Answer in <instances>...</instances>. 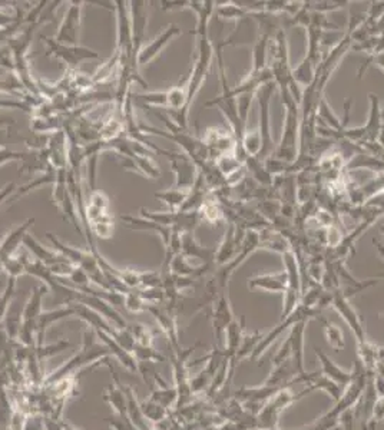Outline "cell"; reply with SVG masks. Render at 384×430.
Listing matches in <instances>:
<instances>
[{
	"label": "cell",
	"mask_w": 384,
	"mask_h": 430,
	"mask_svg": "<svg viewBox=\"0 0 384 430\" xmlns=\"http://www.w3.org/2000/svg\"><path fill=\"white\" fill-rule=\"evenodd\" d=\"M105 366L112 373V383L105 388L102 398L115 410V413L118 414L119 419L129 420L128 419V412H126V395H125V390H124V385L121 383L119 376L115 373V369H114V366L111 364L109 360L105 363Z\"/></svg>",
	"instance_id": "ffe728a7"
},
{
	"label": "cell",
	"mask_w": 384,
	"mask_h": 430,
	"mask_svg": "<svg viewBox=\"0 0 384 430\" xmlns=\"http://www.w3.org/2000/svg\"><path fill=\"white\" fill-rule=\"evenodd\" d=\"M122 222L125 224V227H128L129 229H136V231H154L157 232L161 240L164 243V247H167L169 244V240H171V235L174 232L172 228L169 227H164V225H160L151 220H147V218H142V217H133V215H122L121 217Z\"/></svg>",
	"instance_id": "f546056e"
},
{
	"label": "cell",
	"mask_w": 384,
	"mask_h": 430,
	"mask_svg": "<svg viewBox=\"0 0 384 430\" xmlns=\"http://www.w3.org/2000/svg\"><path fill=\"white\" fill-rule=\"evenodd\" d=\"M116 13V47L115 51L129 56L132 54V20H131V6L126 0H116L114 2Z\"/></svg>",
	"instance_id": "7c38bea8"
},
{
	"label": "cell",
	"mask_w": 384,
	"mask_h": 430,
	"mask_svg": "<svg viewBox=\"0 0 384 430\" xmlns=\"http://www.w3.org/2000/svg\"><path fill=\"white\" fill-rule=\"evenodd\" d=\"M118 158L122 160V167L125 171L143 175L150 179H155L161 177L160 165L154 161L152 155H139L136 153H132L129 155H124Z\"/></svg>",
	"instance_id": "44dd1931"
},
{
	"label": "cell",
	"mask_w": 384,
	"mask_h": 430,
	"mask_svg": "<svg viewBox=\"0 0 384 430\" xmlns=\"http://www.w3.org/2000/svg\"><path fill=\"white\" fill-rule=\"evenodd\" d=\"M201 141L207 147L212 162L224 154L235 153V138L231 129L222 126H211L204 132Z\"/></svg>",
	"instance_id": "4fadbf2b"
},
{
	"label": "cell",
	"mask_w": 384,
	"mask_h": 430,
	"mask_svg": "<svg viewBox=\"0 0 384 430\" xmlns=\"http://www.w3.org/2000/svg\"><path fill=\"white\" fill-rule=\"evenodd\" d=\"M308 320L299 321L290 327V336H288V342L292 346V363L297 373V376L304 374V338H306V328H307Z\"/></svg>",
	"instance_id": "7402d4cb"
},
{
	"label": "cell",
	"mask_w": 384,
	"mask_h": 430,
	"mask_svg": "<svg viewBox=\"0 0 384 430\" xmlns=\"http://www.w3.org/2000/svg\"><path fill=\"white\" fill-rule=\"evenodd\" d=\"M75 316L73 309L68 304L64 307H59L56 310H49V311H42V314L37 318L36 323V347H42L44 345V338L46 333L49 330V327L64 318Z\"/></svg>",
	"instance_id": "d4e9b609"
},
{
	"label": "cell",
	"mask_w": 384,
	"mask_h": 430,
	"mask_svg": "<svg viewBox=\"0 0 384 430\" xmlns=\"http://www.w3.org/2000/svg\"><path fill=\"white\" fill-rule=\"evenodd\" d=\"M171 171L175 175L174 188L189 191L198 177V168L184 153H172L168 158Z\"/></svg>",
	"instance_id": "2e32d148"
},
{
	"label": "cell",
	"mask_w": 384,
	"mask_h": 430,
	"mask_svg": "<svg viewBox=\"0 0 384 430\" xmlns=\"http://www.w3.org/2000/svg\"><path fill=\"white\" fill-rule=\"evenodd\" d=\"M28 263H29L28 256H25V254L22 257L20 256L19 257L13 256L12 258H9V260L2 263V270H5L9 277L18 278L22 274H26V265H28Z\"/></svg>",
	"instance_id": "681fc988"
},
{
	"label": "cell",
	"mask_w": 384,
	"mask_h": 430,
	"mask_svg": "<svg viewBox=\"0 0 384 430\" xmlns=\"http://www.w3.org/2000/svg\"><path fill=\"white\" fill-rule=\"evenodd\" d=\"M368 102H370V111H368V118L364 126L366 131V141L364 142H376L380 133L381 128V107H380V100L377 95L368 93Z\"/></svg>",
	"instance_id": "e575fe53"
},
{
	"label": "cell",
	"mask_w": 384,
	"mask_h": 430,
	"mask_svg": "<svg viewBox=\"0 0 384 430\" xmlns=\"http://www.w3.org/2000/svg\"><path fill=\"white\" fill-rule=\"evenodd\" d=\"M373 419L376 420H383L384 419V398H378L376 405H374V409H373Z\"/></svg>",
	"instance_id": "680465c9"
},
{
	"label": "cell",
	"mask_w": 384,
	"mask_h": 430,
	"mask_svg": "<svg viewBox=\"0 0 384 430\" xmlns=\"http://www.w3.org/2000/svg\"><path fill=\"white\" fill-rule=\"evenodd\" d=\"M49 293V289H47L46 284H40L32 290L30 297L28 299L23 311H22V323L25 324H35L37 323L39 316L42 314V304H43V299L44 296Z\"/></svg>",
	"instance_id": "4dcf8cb0"
},
{
	"label": "cell",
	"mask_w": 384,
	"mask_h": 430,
	"mask_svg": "<svg viewBox=\"0 0 384 430\" xmlns=\"http://www.w3.org/2000/svg\"><path fill=\"white\" fill-rule=\"evenodd\" d=\"M23 246L35 256V258L42 263L43 265H46L49 270H52L54 267H56L58 264L66 261L68 258L64 257L62 254H59L55 250H49L46 249L44 246H42L35 237H32L30 234H28L23 240Z\"/></svg>",
	"instance_id": "f1b7e54d"
},
{
	"label": "cell",
	"mask_w": 384,
	"mask_h": 430,
	"mask_svg": "<svg viewBox=\"0 0 384 430\" xmlns=\"http://www.w3.org/2000/svg\"><path fill=\"white\" fill-rule=\"evenodd\" d=\"M257 97V92H246L241 93L236 97V107H238V115L241 122L247 126V121L250 117V111H251V105L254 102V98Z\"/></svg>",
	"instance_id": "f907efd6"
},
{
	"label": "cell",
	"mask_w": 384,
	"mask_h": 430,
	"mask_svg": "<svg viewBox=\"0 0 384 430\" xmlns=\"http://www.w3.org/2000/svg\"><path fill=\"white\" fill-rule=\"evenodd\" d=\"M114 228H115V222L109 213L105 214L104 217H101L100 220H96L89 224L90 234L101 238V240H109V238H112Z\"/></svg>",
	"instance_id": "ee69618b"
},
{
	"label": "cell",
	"mask_w": 384,
	"mask_h": 430,
	"mask_svg": "<svg viewBox=\"0 0 384 430\" xmlns=\"http://www.w3.org/2000/svg\"><path fill=\"white\" fill-rule=\"evenodd\" d=\"M150 386H151V398L150 399L160 403L165 409L176 406L178 392H176L175 388H169L167 385V381L162 377L158 378L157 381H154V383H151Z\"/></svg>",
	"instance_id": "8d00e7d4"
},
{
	"label": "cell",
	"mask_w": 384,
	"mask_h": 430,
	"mask_svg": "<svg viewBox=\"0 0 384 430\" xmlns=\"http://www.w3.org/2000/svg\"><path fill=\"white\" fill-rule=\"evenodd\" d=\"M373 246L376 247V250H377V253H378V256L381 257V260L384 261V244H381L378 240H376V238H373Z\"/></svg>",
	"instance_id": "91938a15"
},
{
	"label": "cell",
	"mask_w": 384,
	"mask_h": 430,
	"mask_svg": "<svg viewBox=\"0 0 384 430\" xmlns=\"http://www.w3.org/2000/svg\"><path fill=\"white\" fill-rule=\"evenodd\" d=\"M126 328L132 333L136 345L152 346L155 331L151 327H148L145 324H140V323H131L126 326Z\"/></svg>",
	"instance_id": "f6af8a7d"
},
{
	"label": "cell",
	"mask_w": 384,
	"mask_h": 430,
	"mask_svg": "<svg viewBox=\"0 0 384 430\" xmlns=\"http://www.w3.org/2000/svg\"><path fill=\"white\" fill-rule=\"evenodd\" d=\"M188 194H189V191L171 188V189H165V191H160V193H155L154 197L157 200L162 201L165 205H168L169 211L178 213V211H181L182 205L185 204V201L188 198Z\"/></svg>",
	"instance_id": "74e56055"
},
{
	"label": "cell",
	"mask_w": 384,
	"mask_h": 430,
	"mask_svg": "<svg viewBox=\"0 0 384 430\" xmlns=\"http://www.w3.org/2000/svg\"><path fill=\"white\" fill-rule=\"evenodd\" d=\"M248 287L253 290H265L270 293H281L287 292V274L285 271L280 273H268V274H258L247 280Z\"/></svg>",
	"instance_id": "cb8c5ba5"
},
{
	"label": "cell",
	"mask_w": 384,
	"mask_h": 430,
	"mask_svg": "<svg viewBox=\"0 0 384 430\" xmlns=\"http://www.w3.org/2000/svg\"><path fill=\"white\" fill-rule=\"evenodd\" d=\"M331 306L335 309L343 320L347 323V326L350 327V330L353 331V334L356 336L357 345H363L367 342V336H366V328L364 324L360 318V316L357 314L356 309L350 304V300H347L340 292H335L332 296V303Z\"/></svg>",
	"instance_id": "e0dca14e"
},
{
	"label": "cell",
	"mask_w": 384,
	"mask_h": 430,
	"mask_svg": "<svg viewBox=\"0 0 384 430\" xmlns=\"http://www.w3.org/2000/svg\"><path fill=\"white\" fill-rule=\"evenodd\" d=\"M282 257V264H284V271L287 274V292L282 294V314L281 320L290 316L296 307L300 304L301 294H303V275H301V268L299 258L296 253L290 249L285 253L281 254Z\"/></svg>",
	"instance_id": "277c9868"
},
{
	"label": "cell",
	"mask_w": 384,
	"mask_h": 430,
	"mask_svg": "<svg viewBox=\"0 0 384 430\" xmlns=\"http://www.w3.org/2000/svg\"><path fill=\"white\" fill-rule=\"evenodd\" d=\"M307 390L311 393V392H314V390H323V392H325L327 395H330L331 396V399L337 403L340 399H342V396H343V392H344V389L340 386V385H337L335 383V381H332V380H330L328 377H325L323 373H321V370L318 371V370H316V371H311V373H308V380H307Z\"/></svg>",
	"instance_id": "1f68e13d"
},
{
	"label": "cell",
	"mask_w": 384,
	"mask_h": 430,
	"mask_svg": "<svg viewBox=\"0 0 384 430\" xmlns=\"http://www.w3.org/2000/svg\"><path fill=\"white\" fill-rule=\"evenodd\" d=\"M321 323H323V327H324V334H325V339L328 342V345L335 350V352H340L346 347V342H344V333L343 330L340 328V326H337L335 323H331V321H327L325 318L320 317Z\"/></svg>",
	"instance_id": "b9f144b4"
},
{
	"label": "cell",
	"mask_w": 384,
	"mask_h": 430,
	"mask_svg": "<svg viewBox=\"0 0 384 430\" xmlns=\"http://www.w3.org/2000/svg\"><path fill=\"white\" fill-rule=\"evenodd\" d=\"M140 410H142V414L145 416V419L152 422V423L162 422L168 414V409H165L160 403L154 402L152 399L142 400L140 402Z\"/></svg>",
	"instance_id": "bcb514c9"
},
{
	"label": "cell",
	"mask_w": 384,
	"mask_h": 430,
	"mask_svg": "<svg viewBox=\"0 0 384 430\" xmlns=\"http://www.w3.org/2000/svg\"><path fill=\"white\" fill-rule=\"evenodd\" d=\"M210 318L212 323V330H214V346L220 347V342L224 336V333L227 330V327L232 323L234 317V311L231 307V301H229V296H228V290L221 293L218 296V299L211 304V310H210Z\"/></svg>",
	"instance_id": "5bb4252c"
},
{
	"label": "cell",
	"mask_w": 384,
	"mask_h": 430,
	"mask_svg": "<svg viewBox=\"0 0 384 430\" xmlns=\"http://www.w3.org/2000/svg\"><path fill=\"white\" fill-rule=\"evenodd\" d=\"M181 254L185 256L188 260L197 258L201 260L203 264H212L214 265V256L215 249L204 247L198 243L196 238V232H185L182 234V249Z\"/></svg>",
	"instance_id": "4316f807"
},
{
	"label": "cell",
	"mask_w": 384,
	"mask_h": 430,
	"mask_svg": "<svg viewBox=\"0 0 384 430\" xmlns=\"http://www.w3.org/2000/svg\"><path fill=\"white\" fill-rule=\"evenodd\" d=\"M246 331H247L246 330V316H243L239 320L234 318L232 323L227 327V330L224 333V336H225L224 350L227 352V354L229 357H232L236 353L239 345H241V342H243Z\"/></svg>",
	"instance_id": "d590c367"
},
{
	"label": "cell",
	"mask_w": 384,
	"mask_h": 430,
	"mask_svg": "<svg viewBox=\"0 0 384 430\" xmlns=\"http://www.w3.org/2000/svg\"><path fill=\"white\" fill-rule=\"evenodd\" d=\"M350 2H342V0H320V2H304V8L310 12L316 13H331V12H339L350 8Z\"/></svg>",
	"instance_id": "7bdbcfd3"
},
{
	"label": "cell",
	"mask_w": 384,
	"mask_h": 430,
	"mask_svg": "<svg viewBox=\"0 0 384 430\" xmlns=\"http://www.w3.org/2000/svg\"><path fill=\"white\" fill-rule=\"evenodd\" d=\"M124 390H125V395H126V412H128L129 422L138 430H151V427L148 426V420L145 419V416L142 414L140 402H139L133 388H131L129 385H125Z\"/></svg>",
	"instance_id": "836d02e7"
},
{
	"label": "cell",
	"mask_w": 384,
	"mask_h": 430,
	"mask_svg": "<svg viewBox=\"0 0 384 430\" xmlns=\"http://www.w3.org/2000/svg\"><path fill=\"white\" fill-rule=\"evenodd\" d=\"M33 222L35 218H28L25 222L19 224L4 237L2 243H0V264L16 254L20 244H23L25 237L29 234V228L33 225Z\"/></svg>",
	"instance_id": "603a6c76"
},
{
	"label": "cell",
	"mask_w": 384,
	"mask_h": 430,
	"mask_svg": "<svg viewBox=\"0 0 384 430\" xmlns=\"http://www.w3.org/2000/svg\"><path fill=\"white\" fill-rule=\"evenodd\" d=\"M131 6V20H132V54L129 55L132 59L138 61V55L140 47L143 46V39H145L147 26H148V2L142 0H135L129 2Z\"/></svg>",
	"instance_id": "9a60e30c"
},
{
	"label": "cell",
	"mask_w": 384,
	"mask_h": 430,
	"mask_svg": "<svg viewBox=\"0 0 384 430\" xmlns=\"http://www.w3.org/2000/svg\"><path fill=\"white\" fill-rule=\"evenodd\" d=\"M277 90V85L274 82H270L260 88L257 92V102H258V124L257 128L261 133L263 141V150L258 157V160L265 161L268 157L272 155L277 143L274 142L272 136V128H271V100L272 95Z\"/></svg>",
	"instance_id": "5b68a950"
},
{
	"label": "cell",
	"mask_w": 384,
	"mask_h": 430,
	"mask_svg": "<svg viewBox=\"0 0 384 430\" xmlns=\"http://www.w3.org/2000/svg\"><path fill=\"white\" fill-rule=\"evenodd\" d=\"M178 35H181L179 26L169 25L154 40H151L147 44H143L138 55V66L142 68V66L151 64L154 59H157L161 55V52L165 49L167 44Z\"/></svg>",
	"instance_id": "ac0fdd59"
},
{
	"label": "cell",
	"mask_w": 384,
	"mask_h": 430,
	"mask_svg": "<svg viewBox=\"0 0 384 430\" xmlns=\"http://www.w3.org/2000/svg\"><path fill=\"white\" fill-rule=\"evenodd\" d=\"M201 343H196L194 346H191L189 349L184 350L181 349L179 352H172L171 362H172V369H174V378H175V389L178 392V400H176V409L184 407L186 403H189L191 396H192V389H191V378L188 377V357L192 354Z\"/></svg>",
	"instance_id": "9c48e42d"
},
{
	"label": "cell",
	"mask_w": 384,
	"mask_h": 430,
	"mask_svg": "<svg viewBox=\"0 0 384 430\" xmlns=\"http://www.w3.org/2000/svg\"><path fill=\"white\" fill-rule=\"evenodd\" d=\"M314 353L321 364V373L328 377L330 380L335 381V383L340 385L343 389H346L353 380V371H347L342 369L340 366L335 364L320 347H314Z\"/></svg>",
	"instance_id": "484cf974"
},
{
	"label": "cell",
	"mask_w": 384,
	"mask_h": 430,
	"mask_svg": "<svg viewBox=\"0 0 384 430\" xmlns=\"http://www.w3.org/2000/svg\"><path fill=\"white\" fill-rule=\"evenodd\" d=\"M95 333H96V336H98L100 342L108 347L111 357H115L131 373H138V362L135 360L132 353L125 350L107 331L95 330Z\"/></svg>",
	"instance_id": "83f0119b"
},
{
	"label": "cell",
	"mask_w": 384,
	"mask_h": 430,
	"mask_svg": "<svg viewBox=\"0 0 384 430\" xmlns=\"http://www.w3.org/2000/svg\"><path fill=\"white\" fill-rule=\"evenodd\" d=\"M86 2L73 0L69 2V8L64 15V19L55 35V40L68 46H78L80 37V23H82V11Z\"/></svg>",
	"instance_id": "30bf717a"
},
{
	"label": "cell",
	"mask_w": 384,
	"mask_h": 430,
	"mask_svg": "<svg viewBox=\"0 0 384 430\" xmlns=\"http://www.w3.org/2000/svg\"><path fill=\"white\" fill-rule=\"evenodd\" d=\"M246 231L247 229L243 227H236L234 224L228 225L220 246L215 249L214 268L222 267V265L231 263L236 257L239 247H241V244H243Z\"/></svg>",
	"instance_id": "8fae6325"
},
{
	"label": "cell",
	"mask_w": 384,
	"mask_h": 430,
	"mask_svg": "<svg viewBox=\"0 0 384 430\" xmlns=\"http://www.w3.org/2000/svg\"><path fill=\"white\" fill-rule=\"evenodd\" d=\"M287 360H292V346H290V342H288V339L281 345V347L275 353L271 366L272 367L274 366H280V364H282Z\"/></svg>",
	"instance_id": "db71d44e"
},
{
	"label": "cell",
	"mask_w": 384,
	"mask_h": 430,
	"mask_svg": "<svg viewBox=\"0 0 384 430\" xmlns=\"http://www.w3.org/2000/svg\"><path fill=\"white\" fill-rule=\"evenodd\" d=\"M272 37L265 33H258L256 42L253 43V58H251V71L250 72H261L268 68V56H270V46Z\"/></svg>",
	"instance_id": "d6a6232c"
},
{
	"label": "cell",
	"mask_w": 384,
	"mask_h": 430,
	"mask_svg": "<svg viewBox=\"0 0 384 430\" xmlns=\"http://www.w3.org/2000/svg\"><path fill=\"white\" fill-rule=\"evenodd\" d=\"M373 383H374V389L378 398H384V377L378 373H374L373 376Z\"/></svg>",
	"instance_id": "6f0895ef"
},
{
	"label": "cell",
	"mask_w": 384,
	"mask_h": 430,
	"mask_svg": "<svg viewBox=\"0 0 384 430\" xmlns=\"http://www.w3.org/2000/svg\"><path fill=\"white\" fill-rule=\"evenodd\" d=\"M280 93H281V104L284 108L282 129H281L280 142L275 145V150L271 157L285 164H293L299 157L301 111H300V104L293 97L290 89H281Z\"/></svg>",
	"instance_id": "7a4b0ae2"
},
{
	"label": "cell",
	"mask_w": 384,
	"mask_h": 430,
	"mask_svg": "<svg viewBox=\"0 0 384 430\" xmlns=\"http://www.w3.org/2000/svg\"><path fill=\"white\" fill-rule=\"evenodd\" d=\"M378 229H380V232L384 235V225H380V227H378Z\"/></svg>",
	"instance_id": "94428289"
},
{
	"label": "cell",
	"mask_w": 384,
	"mask_h": 430,
	"mask_svg": "<svg viewBox=\"0 0 384 430\" xmlns=\"http://www.w3.org/2000/svg\"><path fill=\"white\" fill-rule=\"evenodd\" d=\"M214 15L221 20L235 22V23H238L239 20H243L244 18L248 16V13L236 2H221V4L217 2Z\"/></svg>",
	"instance_id": "ab89813d"
},
{
	"label": "cell",
	"mask_w": 384,
	"mask_h": 430,
	"mask_svg": "<svg viewBox=\"0 0 384 430\" xmlns=\"http://www.w3.org/2000/svg\"><path fill=\"white\" fill-rule=\"evenodd\" d=\"M5 430H11V429H9V427H8V429H5Z\"/></svg>",
	"instance_id": "6125c7cd"
},
{
	"label": "cell",
	"mask_w": 384,
	"mask_h": 430,
	"mask_svg": "<svg viewBox=\"0 0 384 430\" xmlns=\"http://www.w3.org/2000/svg\"><path fill=\"white\" fill-rule=\"evenodd\" d=\"M23 430H46L44 417L42 414H29Z\"/></svg>",
	"instance_id": "11a10c76"
},
{
	"label": "cell",
	"mask_w": 384,
	"mask_h": 430,
	"mask_svg": "<svg viewBox=\"0 0 384 430\" xmlns=\"http://www.w3.org/2000/svg\"><path fill=\"white\" fill-rule=\"evenodd\" d=\"M316 72H317V65L304 56L303 61L293 69V78L299 83V86H301L304 90L314 82Z\"/></svg>",
	"instance_id": "60d3db41"
},
{
	"label": "cell",
	"mask_w": 384,
	"mask_h": 430,
	"mask_svg": "<svg viewBox=\"0 0 384 430\" xmlns=\"http://www.w3.org/2000/svg\"><path fill=\"white\" fill-rule=\"evenodd\" d=\"M147 301L143 300L138 290H131L124 294V307L129 313H142L147 310Z\"/></svg>",
	"instance_id": "816d5d0a"
},
{
	"label": "cell",
	"mask_w": 384,
	"mask_h": 430,
	"mask_svg": "<svg viewBox=\"0 0 384 430\" xmlns=\"http://www.w3.org/2000/svg\"><path fill=\"white\" fill-rule=\"evenodd\" d=\"M310 392L307 388L300 393H293L290 388H285L274 395L268 402L264 403L263 409L257 414V429L260 430H278V417L280 414L294 402L304 398Z\"/></svg>",
	"instance_id": "8992f818"
},
{
	"label": "cell",
	"mask_w": 384,
	"mask_h": 430,
	"mask_svg": "<svg viewBox=\"0 0 384 430\" xmlns=\"http://www.w3.org/2000/svg\"><path fill=\"white\" fill-rule=\"evenodd\" d=\"M217 2L205 0V2H189V9L197 15V26L194 29L196 36V59L189 69V82H188V101L182 114L175 118H171L178 126L188 128V117L191 107L196 101V97L200 93L203 85L207 80V76L211 71L212 61L215 56V46L212 44L208 33L210 22L214 16Z\"/></svg>",
	"instance_id": "6da1fadb"
},
{
	"label": "cell",
	"mask_w": 384,
	"mask_h": 430,
	"mask_svg": "<svg viewBox=\"0 0 384 430\" xmlns=\"http://www.w3.org/2000/svg\"><path fill=\"white\" fill-rule=\"evenodd\" d=\"M86 204L100 208V210H104V211H109V198L105 193H102V191H100V189L90 191Z\"/></svg>",
	"instance_id": "f5cc1de1"
},
{
	"label": "cell",
	"mask_w": 384,
	"mask_h": 430,
	"mask_svg": "<svg viewBox=\"0 0 384 430\" xmlns=\"http://www.w3.org/2000/svg\"><path fill=\"white\" fill-rule=\"evenodd\" d=\"M264 334H265V333H263V331H260V330H256V331H251V333L246 331L244 338H243V342H241V345H239V347H238L236 353L232 356V359H234L236 363H239L241 360L247 359V357H251V354H253L254 350L257 349L258 343H260L261 339L264 338Z\"/></svg>",
	"instance_id": "f35d334b"
},
{
	"label": "cell",
	"mask_w": 384,
	"mask_h": 430,
	"mask_svg": "<svg viewBox=\"0 0 384 430\" xmlns=\"http://www.w3.org/2000/svg\"><path fill=\"white\" fill-rule=\"evenodd\" d=\"M162 11H181V9H189V2H161Z\"/></svg>",
	"instance_id": "9f6ffc18"
},
{
	"label": "cell",
	"mask_w": 384,
	"mask_h": 430,
	"mask_svg": "<svg viewBox=\"0 0 384 430\" xmlns=\"http://www.w3.org/2000/svg\"><path fill=\"white\" fill-rule=\"evenodd\" d=\"M132 354L138 363H160L167 360V357L157 352L152 346L135 345Z\"/></svg>",
	"instance_id": "7dc6e473"
},
{
	"label": "cell",
	"mask_w": 384,
	"mask_h": 430,
	"mask_svg": "<svg viewBox=\"0 0 384 430\" xmlns=\"http://www.w3.org/2000/svg\"><path fill=\"white\" fill-rule=\"evenodd\" d=\"M47 46V56H55L66 64L68 69H76L83 61L101 59V55L88 46H68L58 43L54 37H42Z\"/></svg>",
	"instance_id": "52a82bcc"
},
{
	"label": "cell",
	"mask_w": 384,
	"mask_h": 430,
	"mask_svg": "<svg viewBox=\"0 0 384 430\" xmlns=\"http://www.w3.org/2000/svg\"><path fill=\"white\" fill-rule=\"evenodd\" d=\"M75 301L80 303V304H85L89 309L95 310L96 313H100L102 317H105L108 321H111L118 328H126V326H128L124 316H121V313L111 303L104 300L102 297L90 296V294H85V293L78 292V296H76Z\"/></svg>",
	"instance_id": "d6986e66"
},
{
	"label": "cell",
	"mask_w": 384,
	"mask_h": 430,
	"mask_svg": "<svg viewBox=\"0 0 384 430\" xmlns=\"http://www.w3.org/2000/svg\"><path fill=\"white\" fill-rule=\"evenodd\" d=\"M109 356H111V353H109L108 347L105 345H102L101 342L98 343V336H96L95 330L88 327L83 330L82 346H80L79 352L75 356H72L69 360H66L55 371L47 374L44 377L43 385H49V383H54V381L72 376V374H75V371L86 369L90 364H93V367H98V362L101 359H105Z\"/></svg>",
	"instance_id": "3957f363"
},
{
	"label": "cell",
	"mask_w": 384,
	"mask_h": 430,
	"mask_svg": "<svg viewBox=\"0 0 384 430\" xmlns=\"http://www.w3.org/2000/svg\"><path fill=\"white\" fill-rule=\"evenodd\" d=\"M320 314H321V311L320 310H317V309H310V307H306V306H303V304H299L297 307H296V310L288 316V317H285L284 320H280V323L270 331V333H267V334H264V338L261 339V342L258 343V346H257V349L254 350V353L251 354V360L253 362H256L257 359H260L265 352H267V349L272 345V342L280 336V334L284 331V330H287V328H290L293 324H296V323H299V321H303V320H311V318H320Z\"/></svg>",
	"instance_id": "ba28073f"
},
{
	"label": "cell",
	"mask_w": 384,
	"mask_h": 430,
	"mask_svg": "<svg viewBox=\"0 0 384 430\" xmlns=\"http://www.w3.org/2000/svg\"><path fill=\"white\" fill-rule=\"evenodd\" d=\"M16 280L18 278H15V277H9L5 290H4L2 296H0V323H4L9 309L12 306V300L15 297V290H16Z\"/></svg>",
	"instance_id": "c3c4849f"
}]
</instances>
